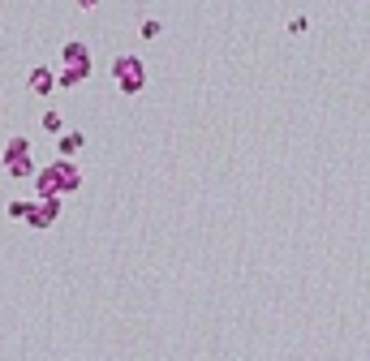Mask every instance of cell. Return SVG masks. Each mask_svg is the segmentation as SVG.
I'll return each instance as SVG.
<instances>
[{
	"mask_svg": "<svg viewBox=\"0 0 370 361\" xmlns=\"http://www.w3.org/2000/svg\"><path fill=\"white\" fill-rule=\"evenodd\" d=\"M43 129H47V134H61V116L56 112H43Z\"/></svg>",
	"mask_w": 370,
	"mask_h": 361,
	"instance_id": "ba28073f",
	"label": "cell"
},
{
	"mask_svg": "<svg viewBox=\"0 0 370 361\" xmlns=\"http://www.w3.org/2000/svg\"><path fill=\"white\" fill-rule=\"evenodd\" d=\"M82 134H78V129H69V134H61V155H65V160H73V155H78L82 151Z\"/></svg>",
	"mask_w": 370,
	"mask_h": 361,
	"instance_id": "52a82bcc",
	"label": "cell"
},
{
	"mask_svg": "<svg viewBox=\"0 0 370 361\" xmlns=\"http://www.w3.org/2000/svg\"><path fill=\"white\" fill-rule=\"evenodd\" d=\"M52 86H56V77L47 73L43 65H39V69H31V91H35V95H52Z\"/></svg>",
	"mask_w": 370,
	"mask_h": 361,
	"instance_id": "8992f818",
	"label": "cell"
},
{
	"mask_svg": "<svg viewBox=\"0 0 370 361\" xmlns=\"http://www.w3.org/2000/svg\"><path fill=\"white\" fill-rule=\"evenodd\" d=\"M86 69H91V61H86L82 43H69V47H65V69H61V86H78L82 77H86Z\"/></svg>",
	"mask_w": 370,
	"mask_h": 361,
	"instance_id": "277c9868",
	"label": "cell"
},
{
	"mask_svg": "<svg viewBox=\"0 0 370 361\" xmlns=\"http://www.w3.org/2000/svg\"><path fill=\"white\" fill-rule=\"evenodd\" d=\"M56 215H61V198H39V202L26 206V224L39 228V232H43V228H52Z\"/></svg>",
	"mask_w": 370,
	"mask_h": 361,
	"instance_id": "5b68a950",
	"label": "cell"
},
{
	"mask_svg": "<svg viewBox=\"0 0 370 361\" xmlns=\"http://www.w3.org/2000/svg\"><path fill=\"white\" fill-rule=\"evenodd\" d=\"M82 190V172H78V164L73 160H61L56 164H47V168H39L35 172V194L39 198H69V194H78Z\"/></svg>",
	"mask_w": 370,
	"mask_h": 361,
	"instance_id": "6da1fadb",
	"label": "cell"
},
{
	"mask_svg": "<svg viewBox=\"0 0 370 361\" xmlns=\"http://www.w3.org/2000/svg\"><path fill=\"white\" fill-rule=\"evenodd\" d=\"M82 5H86V9H91V5H100V0H82Z\"/></svg>",
	"mask_w": 370,
	"mask_h": 361,
	"instance_id": "30bf717a",
	"label": "cell"
},
{
	"mask_svg": "<svg viewBox=\"0 0 370 361\" xmlns=\"http://www.w3.org/2000/svg\"><path fill=\"white\" fill-rule=\"evenodd\" d=\"M26 206H31V202H9V215H13V220H26Z\"/></svg>",
	"mask_w": 370,
	"mask_h": 361,
	"instance_id": "9c48e42d",
	"label": "cell"
},
{
	"mask_svg": "<svg viewBox=\"0 0 370 361\" xmlns=\"http://www.w3.org/2000/svg\"><path fill=\"white\" fill-rule=\"evenodd\" d=\"M112 77H116V86L125 91V95H138V91L146 86V69H142V61H138V56H116Z\"/></svg>",
	"mask_w": 370,
	"mask_h": 361,
	"instance_id": "3957f363",
	"label": "cell"
},
{
	"mask_svg": "<svg viewBox=\"0 0 370 361\" xmlns=\"http://www.w3.org/2000/svg\"><path fill=\"white\" fill-rule=\"evenodd\" d=\"M5 172L17 176V180H26L35 176V164H31V138H9V151H5Z\"/></svg>",
	"mask_w": 370,
	"mask_h": 361,
	"instance_id": "7a4b0ae2",
	"label": "cell"
}]
</instances>
